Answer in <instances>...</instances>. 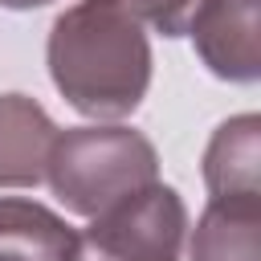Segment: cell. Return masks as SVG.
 Wrapping results in <instances>:
<instances>
[{
    "instance_id": "6da1fadb",
    "label": "cell",
    "mask_w": 261,
    "mask_h": 261,
    "mask_svg": "<svg viewBox=\"0 0 261 261\" xmlns=\"http://www.w3.org/2000/svg\"><path fill=\"white\" fill-rule=\"evenodd\" d=\"M49 77L61 98L98 122L139 110L151 86V41L126 0H77L49 29Z\"/></svg>"
},
{
    "instance_id": "7a4b0ae2",
    "label": "cell",
    "mask_w": 261,
    "mask_h": 261,
    "mask_svg": "<svg viewBox=\"0 0 261 261\" xmlns=\"http://www.w3.org/2000/svg\"><path fill=\"white\" fill-rule=\"evenodd\" d=\"M45 179L69 212L98 216L122 196L155 184L159 155L155 143L130 126H69L53 139Z\"/></svg>"
},
{
    "instance_id": "3957f363",
    "label": "cell",
    "mask_w": 261,
    "mask_h": 261,
    "mask_svg": "<svg viewBox=\"0 0 261 261\" xmlns=\"http://www.w3.org/2000/svg\"><path fill=\"white\" fill-rule=\"evenodd\" d=\"M90 220L86 232H73L65 261H179L188 232L184 196L159 179Z\"/></svg>"
},
{
    "instance_id": "277c9868",
    "label": "cell",
    "mask_w": 261,
    "mask_h": 261,
    "mask_svg": "<svg viewBox=\"0 0 261 261\" xmlns=\"http://www.w3.org/2000/svg\"><path fill=\"white\" fill-rule=\"evenodd\" d=\"M188 33L196 41L200 61L224 82H257L261 77V24L257 0H200Z\"/></svg>"
},
{
    "instance_id": "5b68a950",
    "label": "cell",
    "mask_w": 261,
    "mask_h": 261,
    "mask_svg": "<svg viewBox=\"0 0 261 261\" xmlns=\"http://www.w3.org/2000/svg\"><path fill=\"white\" fill-rule=\"evenodd\" d=\"M57 126L29 94H0V188H37Z\"/></svg>"
},
{
    "instance_id": "8992f818",
    "label": "cell",
    "mask_w": 261,
    "mask_h": 261,
    "mask_svg": "<svg viewBox=\"0 0 261 261\" xmlns=\"http://www.w3.org/2000/svg\"><path fill=\"white\" fill-rule=\"evenodd\" d=\"M208 200H261V118L237 114L220 122L204 147Z\"/></svg>"
},
{
    "instance_id": "52a82bcc",
    "label": "cell",
    "mask_w": 261,
    "mask_h": 261,
    "mask_svg": "<svg viewBox=\"0 0 261 261\" xmlns=\"http://www.w3.org/2000/svg\"><path fill=\"white\" fill-rule=\"evenodd\" d=\"M192 261H261V200H208L192 228Z\"/></svg>"
},
{
    "instance_id": "ba28073f",
    "label": "cell",
    "mask_w": 261,
    "mask_h": 261,
    "mask_svg": "<svg viewBox=\"0 0 261 261\" xmlns=\"http://www.w3.org/2000/svg\"><path fill=\"white\" fill-rule=\"evenodd\" d=\"M73 228L37 200H0V261H65Z\"/></svg>"
},
{
    "instance_id": "9c48e42d",
    "label": "cell",
    "mask_w": 261,
    "mask_h": 261,
    "mask_svg": "<svg viewBox=\"0 0 261 261\" xmlns=\"http://www.w3.org/2000/svg\"><path fill=\"white\" fill-rule=\"evenodd\" d=\"M126 4L135 8L139 20L155 24L163 37H184V33H188V20H192V12H196L200 0H126Z\"/></svg>"
},
{
    "instance_id": "30bf717a",
    "label": "cell",
    "mask_w": 261,
    "mask_h": 261,
    "mask_svg": "<svg viewBox=\"0 0 261 261\" xmlns=\"http://www.w3.org/2000/svg\"><path fill=\"white\" fill-rule=\"evenodd\" d=\"M41 4H53V0H0V8H41Z\"/></svg>"
}]
</instances>
